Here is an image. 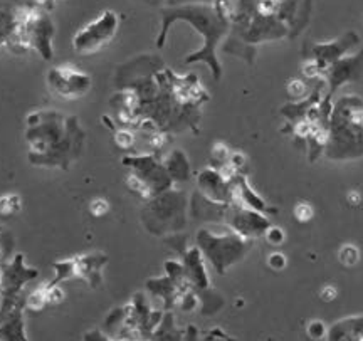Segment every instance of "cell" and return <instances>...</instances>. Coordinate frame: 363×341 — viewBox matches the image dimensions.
Here are the masks:
<instances>
[{
    "label": "cell",
    "instance_id": "cell-10",
    "mask_svg": "<svg viewBox=\"0 0 363 341\" xmlns=\"http://www.w3.org/2000/svg\"><path fill=\"white\" fill-rule=\"evenodd\" d=\"M121 163H123L126 168H130V172H133V174L147 185L152 197L175 187V185L172 184L169 174H167L165 167H163V160H160L157 155H128V157H125L123 160H121Z\"/></svg>",
    "mask_w": 363,
    "mask_h": 341
},
{
    "label": "cell",
    "instance_id": "cell-2",
    "mask_svg": "<svg viewBox=\"0 0 363 341\" xmlns=\"http://www.w3.org/2000/svg\"><path fill=\"white\" fill-rule=\"evenodd\" d=\"M162 27L157 35L155 45L157 49H162L169 38L170 27L175 22H187L197 34L202 35V47L189 54L184 59L185 65H197L203 62L207 65L212 77L219 81L222 77V65L217 56V47L220 40L229 35L230 22L222 19L212 4H192V6H180V7H162L160 9Z\"/></svg>",
    "mask_w": 363,
    "mask_h": 341
},
{
    "label": "cell",
    "instance_id": "cell-4",
    "mask_svg": "<svg viewBox=\"0 0 363 341\" xmlns=\"http://www.w3.org/2000/svg\"><path fill=\"white\" fill-rule=\"evenodd\" d=\"M140 220L155 237L179 234L189 224V195L172 187L145 202Z\"/></svg>",
    "mask_w": 363,
    "mask_h": 341
},
{
    "label": "cell",
    "instance_id": "cell-16",
    "mask_svg": "<svg viewBox=\"0 0 363 341\" xmlns=\"http://www.w3.org/2000/svg\"><path fill=\"white\" fill-rule=\"evenodd\" d=\"M230 203H219L195 190L189 199V219L206 225H224Z\"/></svg>",
    "mask_w": 363,
    "mask_h": 341
},
{
    "label": "cell",
    "instance_id": "cell-38",
    "mask_svg": "<svg viewBox=\"0 0 363 341\" xmlns=\"http://www.w3.org/2000/svg\"><path fill=\"white\" fill-rule=\"evenodd\" d=\"M147 4H163V0H143Z\"/></svg>",
    "mask_w": 363,
    "mask_h": 341
},
{
    "label": "cell",
    "instance_id": "cell-13",
    "mask_svg": "<svg viewBox=\"0 0 363 341\" xmlns=\"http://www.w3.org/2000/svg\"><path fill=\"white\" fill-rule=\"evenodd\" d=\"M51 11H45L43 7H35L30 16L27 33H29L30 49L39 54L44 61H52L54 57V35H56V26L51 17Z\"/></svg>",
    "mask_w": 363,
    "mask_h": 341
},
{
    "label": "cell",
    "instance_id": "cell-26",
    "mask_svg": "<svg viewBox=\"0 0 363 341\" xmlns=\"http://www.w3.org/2000/svg\"><path fill=\"white\" fill-rule=\"evenodd\" d=\"M22 211V197L19 194L0 195V216L12 217Z\"/></svg>",
    "mask_w": 363,
    "mask_h": 341
},
{
    "label": "cell",
    "instance_id": "cell-22",
    "mask_svg": "<svg viewBox=\"0 0 363 341\" xmlns=\"http://www.w3.org/2000/svg\"><path fill=\"white\" fill-rule=\"evenodd\" d=\"M24 304H21L0 321V341H29L24 328Z\"/></svg>",
    "mask_w": 363,
    "mask_h": 341
},
{
    "label": "cell",
    "instance_id": "cell-39",
    "mask_svg": "<svg viewBox=\"0 0 363 341\" xmlns=\"http://www.w3.org/2000/svg\"><path fill=\"white\" fill-rule=\"evenodd\" d=\"M0 286H2V264H0Z\"/></svg>",
    "mask_w": 363,
    "mask_h": 341
},
{
    "label": "cell",
    "instance_id": "cell-9",
    "mask_svg": "<svg viewBox=\"0 0 363 341\" xmlns=\"http://www.w3.org/2000/svg\"><path fill=\"white\" fill-rule=\"evenodd\" d=\"M45 84L49 93L65 101L84 98L93 88V77L79 67L69 65L51 66L45 72Z\"/></svg>",
    "mask_w": 363,
    "mask_h": 341
},
{
    "label": "cell",
    "instance_id": "cell-31",
    "mask_svg": "<svg viewBox=\"0 0 363 341\" xmlns=\"http://www.w3.org/2000/svg\"><path fill=\"white\" fill-rule=\"evenodd\" d=\"M264 237H266L267 242L272 244V245H281L286 240V234H284V230L281 229V227L271 225L269 229L266 230Z\"/></svg>",
    "mask_w": 363,
    "mask_h": 341
},
{
    "label": "cell",
    "instance_id": "cell-35",
    "mask_svg": "<svg viewBox=\"0 0 363 341\" xmlns=\"http://www.w3.org/2000/svg\"><path fill=\"white\" fill-rule=\"evenodd\" d=\"M214 0H163V7L192 6V4H212Z\"/></svg>",
    "mask_w": 363,
    "mask_h": 341
},
{
    "label": "cell",
    "instance_id": "cell-14",
    "mask_svg": "<svg viewBox=\"0 0 363 341\" xmlns=\"http://www.w3.org/2000/svg\"><path fill=\"white\" fill-rule=\"evenodd\" d=\"M326 77L325 83L328 86V94L326 96H333L342 86L357 81L363 72V49L355 54H348L340 59V61L331 65L325 71Z\"/></svg>",
    "mask_w": 363,
    "mask_h": 341
},
{
    "label": "cell",
    "instance_id": "cell-18",
    "mask_svg": "<svg viewBox=\"0 0 363 341\" xmlns=\"http://www.w3.org/2000/svg\"><path fill=\"white\" fill-rule=\"evenodd\" d=\"M182 264H184L187 281L192 284L195 291H202L211 288V279L207 272V261L203 259L201 249L192 245L182 254Z\"/></svg>",
    "mask_w": 363,
    "mask_h": 341
},
{
    "label": "cell",
    "instance_id": "cell-30",
    "mask_svg": "<svg viewBox=\"0 0 363 341\" xmlns=\"http://www.w3.org/2000/svg\"><path fill=\"white\" fill-rule=\"evenodd\" d=\"M115 142L120 148H131L135 143V135L131 133V130L123 128V130H116L115 133Z\"/></svg>",
    "mask_w": 363,
    "mask_h": 341
},
{
    "label": "cell",
    "instance_id": "cell-29",
    "mask_svg": "<svg viewBox=\"0 0 363 341\" xmlns=\"http://www.w3.org/2000/svg\"><path fill=\"white\" fill-rule=\"evenodd\" d=\"M326 331H328V328H326L323 323L320 320H313L310 325H308L306 333L313 341H320L326 338Z\"/></svg>",
    "mask_w": 363,
    "mask_h": 341
},
{
    "label": "cell",
    "instance_id": "cell-28",
    "mask_svg": "<svg viewBox=\"0 0 363 341\" xmlns=\"http://www.w3.org/2000/svg\"><path fill=\"white\" fill-rule=\"evenodd\" d=\"M89 212H91V216H94V217L106 216V213L110 212V203H108V200L103 197L93 199L89 202Z\"/></svg>",
    "mask_w": 363,
    "mask_h": 341
},
{
    "label": "cell",
    "instance_id": "cell-40",
    "mask_svg": "<svg viewBox=\"0 0 363 341\" xmlns=\"http://www.w3.org/2000/svg\"><path fill=\"white\" fill-rule=\"evenodd\" d=\"M4 230H6V229H4V227H2V225H0V234H2V232H4Z\"/></svg>",
    "mask_w": 363,
    "mask_h": 341
},
{
    "label": "cell",
    "instance_id": "cell-23",
    "mask_svg": "<svg viewBox=\"0 0 363 341\" xmlns=\"http://www.w3.org/2000/svg\"><path fill=\"white\" fill-rule=\"evenodd\" d=\"M150 341H185V333L175 326V318L172 311H165L160 325L153 330Z\"/></svg>",
    "mask_w": 363,
    "mask_h": 341
},
{
    "label": "cell",
    "instance_id": "cell-11",
    "mask_svg": "<svg viewBox=\"0 0 363 341\" xmlns=\"http://www.w3.org/2000/svg\"><path fill=\"white\" fill-rule=\"evenodd\" d=\"M224 225L240 235V237L254 242V239L262 237L266 234V230L271 227V222L266 213L256 212L252 208L233 202L229 206V211H227Z\"/></svg>",
    "mask_w": 363,
    "mask_h": 341
},
{
    "label": "cell",
    "instance_id": "cell-37",
    "mask_svg": "<svg viewBox=\"0 0 363 341\" xmlns=\"http://www.w3.org/2000/svg\"><path fill=\"white\" fill-rule=\"evenodd\" d=\"M337 296H338V291L337 288H333V286H325V288L321 289V298H323L325 301H333Z\"/></svg>",
    "mask_w": 363,
    "mask_h": 341
},
{
    "label": "cell",
    "instance_id": "cell-27",
    "mask_svg": "<svg viewBox=\"0 0 363 341\" xmlns=\"http://www.w3.org/2000/svg\"><path fill=\"white\" fill-rule=\"evenodd\" d=\"M338 259H340V262H342L343 266L353 267L358 262V259H360V252H358V249L355 247V245L347 244V245H343L342 249H340Z\"/></svg>",
    "mask_w": 363,
    "mask_h": 341
},
{
    "label": "cell",
    "instance_id": "cell-36",
    "mask_svg": "<svg viewBox=\"0 0 363 341\" xmlns=\"http://www.w3.org/2000/svg\"><path fill=\"white\" fill-rule=\"evenodd\" d=\"M84 341H113V340L108 335H104L103 331L94 330V331H89V333H86Z\"/></svg>",
    "mask_w": 363,
    "mask_h": 341
},
{
    "label": "cell",
    "instance_id": "cell-7",
    "mask_svg": "<svg viewBox=\"0 0 363 341\" xmlns=\"http://www.w3.org/2000/svg\"><path fill=\"white\" fill-rule=\"evenodd\" d=\"M120 30V16L111 9L103 11L96 19L84 24L72 35V51L78 56H94L108 47Z\"/></svg>",
    "mask_w": 363,
    "mask_h": 341
},
{
    "label": "cell",
    "instance_id": "cell-32",
    "mask_svg": "<svg viewBox=\"0 0 363 341\" xmlns=\"http://www.w3.org/2000/svg\"><path fill=\"white\" fill-rule=\"evenodd\" d=\"M294 217H296L299 222H308L313 217V207L306 202L298 203L296 208H294Z\"/></svg>",
    "mask_w": 363,
    "mask_h": 341
},
{
    "label": "cell",
    "instance_id": "cell-8",
    "mask_svg": "<svg viewBox=\"0 0 363 341\" xmlns=\"http://www.w3.org/2000/svg\"><path fill=\"white\" fill-rule=\"evenodd\" d=\"M39 276L35 267L26 264L24 254H13L11 261L2 264V286H0V294H2V303H0V321L6 320L11 313L21 304H24L22 291L24 286Z\"/></svg>",
    "mask_w": 363,
    "mask_h": 341
},
{
    "label": "cell",
    "instance_id": "cell-12",
    "mask_svg": "<svg viewBox=\"0 0 363 341\" xmlns=\"http://www.w3.org/2000/svg\"><path fill=\"white\" fill-rule=\"evenodd\" d=\"M360 43V35L357 33L343 34L342 38L330 40V43H318L311 45L310 59H308V65L313 66L316 69L318 74L325 72L331 65L340 61V59L348 56V52L353 51Z\"/></svg>",
    "mask_w": 363,
    "mask_h": 341
},
{
    "label": "cell",
    "instance_id": "cell-6",
    "mask_svg": "<svg viewBox=\"0 0 363 341\" xmlns=\"http://www.w3.org/2000/svg\"><path fill=\"white\" fill-rule=\"evenodd\" d=\"M35 7L34 0H0V51L7 49L16 56L33 51L27 26Z\"/></svg>",
    "mask_w": 363,
    "mask_h": 341
},
{
    "label": "cell",
    "instance_id": "cell-19",
    "mask_svg": "<svg viewBox=\"0 0 363 341\" xmlns=\"http://www.w3.org/2000/svg\"><path fill=\"white\" fill-rule=\"evenodd\" d=\"M78 259V279L84 281L89 288L96 289L103 283V267L106 266L108 257L103 252H88L76 256Z\"/></svg>",
    "mask_w": 363,
    "mask_h": 341
},
{
    "label": "cell",
    "instance_id": "cell-21",
    "mask_svg": "<svg viewBox=\"0 0 363 341\" xmlns=\"http://www.w3.org/2000/svg\"><path fill=\"white\" fill-rule=\"evenodd\" d=\"M163 167H165L167 174H169L172 184L182 185L187 184L192 179V167H190L189 157L182 150L175 148L167 155L163 160Z\"/></svg>",
    "mask_w": 363,
    "mask_h": 341
},
{
    "label": "cell",
    "instance_id": "cell-17",
    "mask_svg": "<svg viewBox=\"0 0 363 341\" xmlns=\"http://www.w3.org/2000/svg\"><path fill=\"white\" fill-rule=\"evenodd\" d=\"M311 16V0H276V17L288 27L289 35L305 29Z\"/></svg>",
    "mask_w": 363,
    "mask_h": 341
},
{
    "label": "cell",
    "instance_id": "cell-20",
    "mask_svg": "<svg viewBox=\"0 0 363 341\" xmlns=\"http://www.w3.org/2000/svg\"><path fill=\"white\" fill-rule=\"evenodd\" d=\"M326 341H363V315L335 321L326 331Z\"/></svg>",
    "mask_w": 363,
    "mask_h": 341
},
{
    "label": "cell",
    "instance_id": "cell-3",
    "mask_svg": "<svg viewBox=\"0 0 363 341\" xmlns=\"http://www.w3.org/2000/svg\"><path fill=\"white\" fill-rule=\"evenodd\" d=\"M325 155L331 160H357L363 157V99L345 94L333 103Z\"/></svg>",
    "mask_w": 363,
    "mask_h": 341
},
{
    "label": "cell",
    "instance_id": "cell-34",
    "mask_svg": "<svg viewBox=\"0 0 363 341\" xmlns=\"http://www.w3.org/2000/svg\"><path fill=\"white\" fill-rule=\"evenodd\" d=\"M288 91H289V94H291V96L301 99L308 93V88H306V84L303 83V81L298 79V81H293V83L289 84Z\"/></svg>",
    "mask_w": 363,
    "mask_h": 341
},
{
    "label": "cell",
    "instance_id": "cell-24",
    "mask_svg": "<svg viewBox=\"0 0 363 341\" xmlns=\"http://www.w3.org/2000/svg\"><path fill=\"white\" fill-rule=\"evenodd\" d=\"M199 296V306H201V311L203 315H214V313L219 311L224 306V298L220 296L219 291H214L211 288L197 291Z\"/></svg>",
    "mask_w": 363,
    "mask_h": 341
},
{
    "label": "cell",
    "instance_id": "cell-15",
    "mask_svg": "<svg viewBox=\"0 0 363 341\" xmlns=\"http://www.w3.org/2000/svg\"><path fill=\"white\" fill-rule=\"evenodd\" d=\"M197 190L203 197L219 203H233L234 190L233 181L224 177L220 170L214 167L203 168L197 175Z\"/></svg>",
    "mask_w": 363,
    "mask_h": 341
},
{
    "label": "cell",
    "instance_id": "cell-1",
    "mask_svg": "<svg viewBox=\"0 0 363 341\" xmlns=\"http://www.w3.org/2000/svg\"><path fill=\"white\" fill-rule=\"evenodd\" d=\"M27 158L34 167L69 172L83 157L86 133L78 116L38 110L26 118Z\"/></svg>",
    "mask_w": 363,
    "mask_h": 341
},
{
    "label": "cell",
    "instance_id": "cell-25",
    "mask_svg": "<svg viewBox=\"0 0 363 341\" xmlns=\"http://www.w3.org/2000/svg\"><path fill=\"white\" fill-rule=\"evenodd\" d=\"M48 304V293H45V283H43L39 288L30 291L24 298V308L30 309V311H43Z\"/></svg>",
    "mask_w": 363,
    "mask_h": 341
},
{
    "label": "cell",
    "instance_id": "cell-33",
    "mask_svg": "<svg viewBox=\"0 0 363 341\" xmlns=\"http://www.w3.org/2000/svg\"><path fill=\"white\" fill-rule=\"evenodd\" d=\"M286 262H288L286 261V256L281 252H272L271 256L267 257V264H269V267H272V269H276V271L284 269Z\"/></svg>",
    "mask_w": 363,
    "mask_h": 341
},
{
    "label": "cell",
    "instance_id": "cell-5",
    "mask_svg": "<svg viewBox=\"0 0 363 341\" xmlns=\"http://www.w3.org/2000/svg\"><path fill=\"white\" fill-rule=\"evenodd\" d=\"M195 245L201 249L207 264H211L217 274H225L247 256L252 240L240 237L230 229L219 232L206 225L195 234Z\"/></svg>",
    "mask_w": 363,
    "mask_h": 341
}]
</instances>
